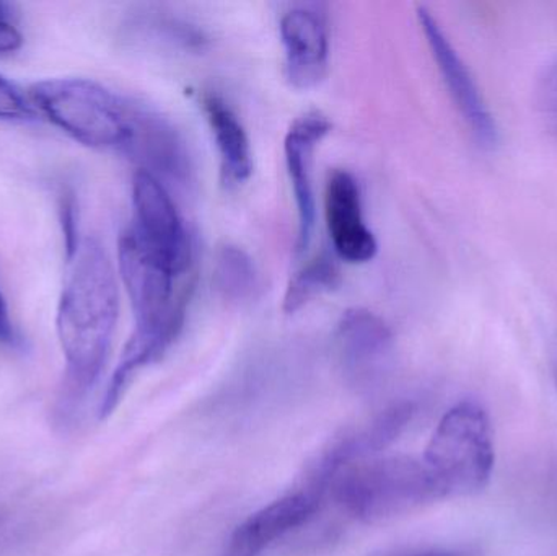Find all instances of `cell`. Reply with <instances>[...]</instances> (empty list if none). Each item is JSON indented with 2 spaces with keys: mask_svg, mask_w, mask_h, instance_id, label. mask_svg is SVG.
<instances>
[{
  "mask_svg": "<svg viewBox=\"0 0 557 556\" xmlns=\"http://www.w3.org/2000/svg\"><path fill=\"white\" fill-rule=\"evenodd\" d=\"M414 411L411 401L389 405L370 423L334 440L311 467L308 486H313L326 495L327 485L341 469L369 459L398 440L399 434L411 423Z\"/></svg>",
  "mask_w": 557,
  "mask_h": 556,
  "instance_id": "obj_8",
  "label": "cell"
},
{
  "mask_svg": "<svg viewBox=\"0 0 557 556\" xmlns=\"http://www.w3.org/2000/svg\"><path fill=\"white\" fill-rule=\"evenodd\" d=\"M22 45L23 35L13 23V5L0 2V54L18 51Z\"/></svg>",
  "mask_w": 557,
  "mask_h": 556,
  "instance_id": "obj_20",
  "label": "cell"
},
{
  "mask_svg": "<svg viewBox=\"0 0 557 556\" xmlns=\"http://www.w3.org/2000/svg\"><path fill=\"white\" fill-rule=\"evenodd\" d=\"M124 153L160 182L165 178L183 185L191 175V159L182 134L172 121L140 104L134 103L133 134Z\"/></svg>",
  "mask_w": 557,
  "mask_h": 556,
  "instance_id": "obj_12",
  "label": "cell"
},
{
  "mask_svg": "<svg viewBox=\"0 0 557 556\" xmlns=\"http://www.w3.org/2000/svg\"><path fill=\"white\" fill-rule=\"evenodd\" d=\"M285 77L298 90L317 87L330 65V32L317 5L292 7L281 16Z\"/></svg>",
  "mask_w": 557,
  "mask_h": 556,
  "instance_id": "obj_9",
  "label": "cell"
},
{
  "mask_svg": "<svg viewBox=\"0 0 557 556\" xmlns=\"http://www.w3.org/2000/svg\"><path fill=\"white\" fill-rule=\"evenodd\" d=\"M36 110L28 97L9 78L0 74V120H35Z\"/></svg>",
  "mask_w": 557,
  "mask_h": 556,
  "instance_id": "obj_19",
  "label": "cell"
},
{
  "mask_svg": "<svg viewBox=\"0 0 557 556\" xmlns=\"http://www.w3.org/2000/svg\"><path fill=\"white\" fill-rule=\"evenodd\" d=\"M67 263L55 316L65 359V379L55 410L62 427L74 420L100 379L120 316L116 270L103 245L94 237L81 240Z\"/></svg>",
  "mask_w": 557,
  "mask_h": 556,
  "instance_id": "obj_1",
  "label": "cell"
},
{
  "mask_svg": "<svg viewBox=\"0 0 557 556\" xmlns=\"http://www.w3.org/2000/svg\"><path fill=\"white\" fill-rule=\"evenodd\" d=\"M29 101L62 133L91 149H126L133 134L134 103L90 78L36 82Z\"/></svg>",
  "mask_w": 557,
  "mask_h": 556,
  "instance_id": "obj_4",
  "label": "cell"
},
{
  "mask_svg": "<svg viewBox=\"0 0 557 556\" xmlns=\"http://www.w3.org/2000/svg\"><path fill=\"white\" fill-rule=\"evenodd\" d=\"M202 110L221 156L222 175L228 185H240L253 173L250 137L238 114L219 94L202 95Z\"/></svg>",
  "mask_w": 557,
  "mask_h": 556,
  "instance_id": "obj_15",
  "label": "cell"
},
{
  "mask_svg": "<svg viewBox=\"0 0 557 556\" xmlns=\"http://www.w3.org/2000/svg\"><path fill=\"white\" fill-rule=\"evenodd\" d=\"M133 205L136 212L133 227L140 238L178 276H188L193 264L191 238L163 182L144 170H137L133 180Z\"/></svg>",
  "mask_w": 557,
  "mask_h": 556,
  "instance_id": "obj_6",
  "label": "cell"
},
{
  "mask_svg": "<svg viewBox=\"0 0 557 556\" xmlns=\"http://www.w3.org/2000/svg\"><path fill=\"white\" fill-rule=\"evenodd\" d=\"M536 104L546 127L557 137V58L546 65L540 77Z\"/></svg>",
  "mask_w": 557,
  "mask_h": 556,
  "instance_id": "obj_18",
  "label": "cell"
},
{
  "mask_svg": "<svg viewBox=\"0 0 557 556\" xmlns=\"http://www.w3.org/2000/svg\"><path fill=\"white\" fill-rule=\"evenodd\" d=\"M0 345H18V333H16L15 325H13L9 304H7L2 293H0Z\"/></svg>",
  "mask_w": 557,
  "mask_h": 556,
  "instance_id": "obj_21",
  "label": "cell"
},
{
  "mask_svg": "<svg viewBox=\"0 0 557 556\" xmlns=\"http://www.w3.org/2000/svg\"><path fill=\"white\" fill-rule=\"evenodd\" d=\"M341 283V271L336 261L330 255H320L314 260L308 261L288 283L285 289L282 310L287 316L298 312L305 306L336 289Z\"/></svg>",
  "mask_w": 557,
  "mask_h": 556,
  "instance_id": "obj_17",
  "label": "cell"
},
{
  "mask_svg": "<svg viewBox=\"0 0 557 556\" xmlns=\"http://www.w3.org/2000/svg\"><path fill=\"white\" fill-rule=\"evenodd\" d=\"M324 218L341 260L359 264L375 258L379 244L363 219L359 183L347 170H334L327 178Z\"/></svg>",
  "mask_w": 557,
  "mask_h": 556,
  "instance_id": "obj_11",
  "label": "cell"
},
{
  "mask_svg": "<svg viewBox=\"0 0 557 556\" xmlns=\"http://www.w3.org/2000/svg\"><path fill=\"white\" fill-rule=\"evenodd\" d=\"M442 496H470L490 485L496 464L493 427L483 405L460 401L438 421L424 457Z\"/></svg>",
  "mask_w": 557,
  "mask_h": 556,
  "instance_id": "obj_5",
  "label": "cell"
},
{
  "mask_svg": "<svg viewBox=\"0 0 557 556\" xmlns=\"http://www.w3.org/2000/svg\"><path fill=\"white\" fill-rule=\"evenodd\" d=\"M323 498V492L307 486L264 506L235 529L228 556L260 555L285 535L308 524L320 511Z\"/></svg>",
  "mask_w": 557,
  "mask_h": 556,
  "instance_id": "obj_13",
  "label": "cell"
},
{
  "mask_svg": "<svg viewBox=\"0 0 557 556\" xmlns=\"http://www.w3.org/2000/svg\"><path fill=\"white\" fill-rule=\"evenodd\" d=\"M419 25L424 32L425 41L431 48L432 58L441 72L442 81L457 107L458 113L470 127L474 139L483 147H493L497 144L496 120L481 94L480 87L474 82L470 69L451 45L444 28L438 25L431 12L425 7L418 9Z\"/></svg>",
  "mask_w": 557,
  "mask_h": 556,
  "instance_id": "obj_7",
  "label": "cell"
},
{
  "mask_svg": "<svg viewBox=\"0 0 557 556\" xmlns=\"http://www.w3.org/2000/svg\"><path fill=\"white\" fill-rule=\"evenodd\" d=\"M409 556H458L455 554H450V552H424V554H416Z\"/></svg>",
  "mask_w": 557,
  "mask_h": 556,
  "instance_id": "obj_22",
  "label": "cell"
},
{
  "mask_svg": "<svg viewBox=\"0 0 557 556\" xmlns=\"http://www.w3.org/2000/svg\"><path fill=\"white\" fill-rule=\"evenodd\" d=\"M326 493L367 524L389 521L444 498L424 460L408 456L360 460L344 467Z\"/></svg>",
  "mask_w": 557,
  "mask_h": 556,
  "instance_id": "obj_3",
  "label": "cell"
},
{
  "mask_svg": "<svg viewBox=\"0 0 557 556\" xmlns=\"http://www.w3.org/2000/svg\"><path fill=\"white\" fill-rule=\"evenodd\" d=\"M117 267L133 307V335L124 346L113 378L120 384H133L147 366L162 359L183 330L189 289L176 291L183 280L129 227L117 242Z\"/></svg>",
  "mask_w": 557,
  "mask_h": 556,
  "instance_id": "obj_2",
  "label": "cell"
},
{
  "mask_svg": "<svg viewBox=\"0 0 557 556\" xmlns=\"http://www.w3.org/2000/svg\"><path fill=\"white\" fill-rule=\"evenodd\" d=\"M214 284L231 302L253 299L260 289V274L253 258L237 245H222L215 254Z\"/></svg>",
  "mask_w": 557,
  "mask_h": 556,
  "instance_id": "obj_16",
  "label": "cell"
},
{
  "mask_svg": "<svg viewBox=\"0 0 557 556\" xmlns=\"http://www.w3.org/2000/svg\"><path fill=\"white\" fill-rule=\"evenodd\" d=\"M331 123L320 111H310L297 118L288 127L284 140L285 166L294 191L297 206V255L304 254L313 237L317 221V202H314L313 152L318 144L330 134Z\"/></svg>",
  "mask_w": 557,
  "mask_h": 556,
  "instance_id": "obj_10",
  "label": "cell"
},
{
  "mask_svg": "<svg viewBox=\"0 0 557 556\" xmlns=\"http://www.w3.org/2000/svg\"><path fill=\"white\" fill-rule=\"evenodd\" d=\"M336 349L344 372L354 382L369 381L393 348V333L372 310H346L336 326Z\"/></svg>",
  "mask_w": 557,
  "mask_h": 556,
  "instance_id": "obj_14",
  "label": "cell"
}]
</instances>
